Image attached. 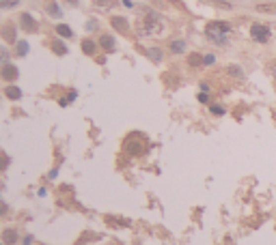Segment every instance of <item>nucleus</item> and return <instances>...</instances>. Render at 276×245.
Masks as SVG:
<instances>
[{
    "instance_id": "1",
    "label": "nucleus",
    "mask_w": 276,
    "mask_h": 245,
    "mask_svg": "<svg viewBox=\"0 0 276 245\" xmlns=\"http://www.w3.org/2000/svg\"><path fill=\"white\" fill-rule=\"evenodd\" d=\"M205 35H207L209 41L218 45H227L229 37H231V24L229 22H209L207 28H205Z\"/></svg>"
},
{
    "instance_id": "2",
    "label": "nucleus",
    "mask_w": 276,
    "mask_h": 245,
    "mask_svg": "<svg viewBox=\"0 0 276 245\" xmlns=\"http://www.w3.org/2000/svg\"><path fill=\"white\" fill-rule=\"evenodd\" d=\"M162 28V22H160V17H158L156 13H151V11H147L145 17L138 22V33L140 35H154L158 33Z\"/></svg>"
},
{
    "instance_id": "3",
    "label": "nucleus",
    "mask_w": 276,
    "mask_h": 245,
    "mask_svg": "<svg viewBox=\"0 0 276 245\" xmlns=\"http://www.w3.org/2000/svg\"><path fill=\"white\" fill-rule=\"evenodd\" d=\"M250 37L255 41H259V43H268L270 37H272V33H270V28L263 26V24H252L250 26Z\"/></svg>"
},
{
    "instance_id": "4",
    "label": "nucleus",
    "mask_w": 276,
    "mask_h": 245,
    "mask_svg": "<svg viewBox=\"0 0 276 245\" xmlns=\"http://www.w3.org/2000/svg\"><path fill=\"white\" fill-rule=\"evenodd\" d=\"M20 24H22V28H24L26 33H35V31H37V24H35V20L28 13H22Z\"/></svg>"
},
{
    "instance_id": "5",
    "label": "nucleus",
    "mask_w": 276,
    "mask_h": 245,
    "mask_svg": "<svg viewBox=\"0 0 276 245\" xmlns=\"http://www.w3.org/2000/svg\"><path fill=\"white\" fill-rule=\"evenodd\" d=\"M0 75H2L4 80H9V82H11V80H15V77H17V67H13L11 63H7L2 69H0Z\"/></svg>"
},
{
    "instance_id": "6",
    "label": "nucleus",
    "mask_w": 276,
    "mask_h": 245,
    "mask_svg": "<svg viewBox=\"0 0 276 245\" xmlns=\"http://www.w3.org/2000/svg\"><path fill=\"white\" fill-rule=\"evenodd\" d=\"M113 26L121 33H127V20L125 17H113Z\"/></svg>"
},
{
    "instance_id": "7",
    "label": "nucleus",
    "mask_w": 276,
    "mask_h": 245,
    "mask_svg": "<svg viewBox=\"0 0 276 245\" xmlns=\"http://www.w3.org/2000/svg\"><path fill=\"white\" fill-rule=\"evenodd\" d=\"M99 45H102L104 47V50H113V47H115V39L113 37H110V35H102V39H99Z\"/></svg>"
},
{
    "instance_id": "8",
    "label": "nucleus",
    "mask_w": 276,
    "mask_h": 245,
    "mask_svg": "<svg viewBox=\"0 0 276 245\" xmlns=\"http://www.w3.org/2000/svg\"><path fill=\"white\" fill-rule=\"evenodd\" d=\"M4 95H7L9 99H20L22 97V91L17 86H9V88H4Z\"/></svg>"
},
{
    "instance_id": "9",
    "label": "nucleus",
    "mask_w": 276,
    "mask_h": 245,
    "mask_svg": "<svg viewBox=\"0 0 276 245\" xmlns=\"http://www.w3.org/2000/svg\"><path fill=\"white\" fill-rule=\"evenodd\" d=\"M2 241L11 245V243H15L17 241V232L15 230H4V235H2Z\"/></svg>"
},
{
    "instance_id": "10",
    "label": "nucleus",
    "mask_w": 276,
    "mask_h": 245,
    "mask_svg": "<svg viewBox=\"0 0 276 245\" xmlns=\"http://www.w3.org/2000/svg\"><path fill=\"white\" fill-rule=\"evenodd\" d=\"M52 50H54V52L58 54V56H63V54H67V47L63 45L58 39H54V41H52Z\"/></svg>"
},
{
    "instance_id": "11",
    "label": "nucleus",
    "mask_w": 276,
    "mask_h": 245,
    "mask_svg": "<svg viewBox=\"0 0 276 245\" xmlns=\"http://www.w3.org/2000/svg\"><path fill=\"white\" fill-rule=\"evenodd\" d=\"M56 33L61 35V37H67V39L74 35V33H72V28H69V26H65V24H58V26H56Z\"/></svg>"
},
{
    "instance_id": "12",
    "label": "nucleus",
    "mask_w": 276,
    "mask_h": 245,
    "mask_svg": "<svg viewBox=\"0 0 276 245\" xmlns=\"http://www.w3.org/2000/svg\"><path fill=\"white\" fill-rule=\"evenodd\" d=\"M147 54H149L151 61H156V63H160V61H162V52L158 50V47H149V50H147Z\"/></svg>"
},
{
    "instance_id": "13",
    "label": "nucleus",
    "mask_w": 276,
    "mask_h": 245,
    "mask_svg": "<svg viewBox=\"0 0 276 245\" xmlns=\"http://www.w3.org/2000/svg\"><path fill=\"white\" fill-rule=\"evenodd\" d=\"M186 50V41H173L171 43V52L173 54H181Z\"/></svg>"
},
{
    "instance_id": "14",
    "label": "nucleus",
    "mask_w": 276,
    "mask_h": 245,
    "mask_svg": "<svg viewBox=\"0 0 276 245\" xmlns=\"http://www.w3.org/2000/svg\"><path fill=\"white\" fill-rule=\"evenodd\" d=\"M2 37L7 39V41H11V43H13V41H15V35H13V26H11V24H9V26H4V28H2Z\"/></svg>"
},
{
    "instance_id": "15",
    "label": "nucleus",
    "mask_w": 276,
    "mask_h": 245,
    "mask_svg": "<svg viewBox=\"0 0 276 245\" xmlns=\"http://www.w3.org/2000/svg\"><path fill=\"white\" fill-rule=\"evenodd\" d=\"M82 52L84 54H95V43H93V41H82Z\"/></svg>"
},
{
    "instance_id": "16",
    "label": "nucleus",
    "mask_w": 276,
    "mask_h": 245,
    "mask_svg": "<svg viewBox=\"0 0 276 245\" xmlns=\"http://www.w3.org/2000/svg\"><path fill=\"white\" fill-rule=\"evenodd\" d=\"M20 4V0H0V9H13Z\"/></svg>"
},
{
    "instance_id": "17",
    "label": "nucleus",
    "mask_w": 276,
    "mask_h": 245,
    "mask_svg": "<svg viewBox=\"0 0 276 245\" xmlns=\"http://www.w3.org/2000/svg\"><path fill=\"white\" fill-rule=\"evenodd\" d=\"M188 63H190L192 67H197V65H203V56H201V54H190Z\"/></svg>"
},
{
    "instance_id": "18",
    "label": "nucleus",
    "mask_w": 276,
    "mask_h": 245,
    "mask_svg": "<svg viewBox=\"0 0 276 245\" xmlns=\"http://www.w3.org/2000/svg\"><path fill=\"white\" fill-rule=\"evenodd\" d=\"M257 11H261V13H276V4H259Z\"/></svg>"
},
{
    "instance_id": "19",
    "label": "nucleus",
    "mask_w": 276,
    "mask_h": 245,
    "mask_svg": "<svg viewBox=\"0 0 276 245\" xmlns=\"http://www.w3.org/2000/svg\"><path fill=\"white\" fill-rule=\"evenodd\" d=\"M7 63H9V52L4 50V47H0V69H2Z\"/></svg>"
},
{
    "instance_id": "20",
    "label": "nucleus",
    "mask_w": 276,
    "mask_h": 245,
    "mask_svg": "<svg viewBox=\"0 0 276 245\" xmlns=\"http://www.w3.org/2000/svg\"><path fill=\"white\" fill-rule=\"evenodd\" d=\"M48 13L54 15V17H61V9L56 7V2H50V4H48Z\"/></svg>"
},
{
    "instance_id": "21",
    "label": "nucleus",
    "mask_w": 276,
    "mask_h": 245,
    "mask_svg": "<svg viewBox=\"0 0 276 245\" xmlns=\"http://www.w3.org/2000/svg\"><path fill=\"white\" fill-rule=\"evenodd\" d=\"M26 52H28V43L26 41H20V43H17V54H20V56H26Z\"/></svg>"
},
{
    "instance_id": "22",
    "label": "nucleus",
    "mask_w": 276,
    "mask_h": 245,
    "mask_svg": "<svg viewBox=\"0 0 276 245\" xmlns=\"http://www.w3.org/2000/svg\"><path fill=\"white\" fill-rule=\"evenodd\" d=\"M9 166V157L4 153H0V170H4Z\"/></svg>"
},
{
    "instance_id": "23",
    "label": "nucleus",
    "mask_w": 276,
    "mask_h": 245,
    "mask_svg": "<svg viewBox=\"0 0 276 245\" xmlns=\"http://www.w3.org/2000/svg\"><path fill=\"white\" fill-rule=\"evenodd\" d=\"M229 73L236 75V77H244V73H242V69L239 67H229Z\"/></svg>"
},
{
    "instance_id": "24",
    "label": "nucleus",
    "mask_w": 276,
    "mask_h": 245,
    "mask_svg": "<svg viewBox=\"0 0 276 245\" xmlns=\"http://www.w3.org/2000/svg\"><path fill=\"white\" fill-rule=\"evenodd\" d=\"M214 61H216L214 54H207V56H203V65H214Z\"/></svg>"
},
{
    "instance_id": "25",
    "label": "nucleus",
    "mask_w": 276,
    "mask_h": 245,
    "mask_svg": "<svg viewBox=\"0 0 276 245\" xmlns=\"http://www.w3.org/2000/svg\"><path fill=\"white\" fill-rule=\"evenodd\" d=\"M211 112H214V114H225V107L222 105H211Z\"/></svg>"
},
{
    "instance_id": "26",
    "label": "nucleus",
    "mask_w": 276,
    "mask_h": 245,
    "mask_svg": "<svg viewBox=\"0 0 276 245\" xmlns=\"http://www.w3.org/2000/svg\"><path fill=\"white\" fill-rule=\"evenodd\" d=\"M4 211H7V207H4L2 202H0V213H4Z\"/></svg>"
},
{
    "instance_id": "27",
    "label": "nucleus",
    "mask_w": 276,
    "mask_h": 245,
    "mask_svg": "<svg viewBox=\"0 0 276 245\" xmlns=\"http://www.w3.org/2000/svg\"><path fill=\"white\" fill-rule=\"evenodd\" d=\"M272 73H274V77H276V65H272Z\"/></svg>"
},
{
    "instance_id": "28",
    "label": "nucleus",
    "mask_w": 276,
    "mask_h": 245,
    "mask_svg": "<svg viewBox=\"0 0 276 245\" xmlns=\"http://www.w3.org/2000/svg\"><path fill=\"white\" fill-rule=\"evenodd\" d=\"M72 2H76V0H72Z\"/></svg>"
}]
</instances>
